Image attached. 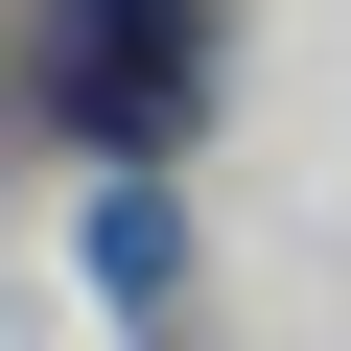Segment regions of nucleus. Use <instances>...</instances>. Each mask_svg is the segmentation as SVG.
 I'll use <instances>...</instances> for the list:
<instances>
[{
  "label": "nucleus",
  "instance_id": "1",
  "mask_svg": "<svg viewBox=\"0 0 351 351\" xmlns=\"http://www.w3.org/2000/svg\"><path fill=\"white\" fill-rule=\"evenodd\" d=\"M188 71H211V0H94V24H71V117H94L117 164L188 141Z\"/></svg>",
  "mask_w": 351,
  "mask_h": 351
}]
</instances>
